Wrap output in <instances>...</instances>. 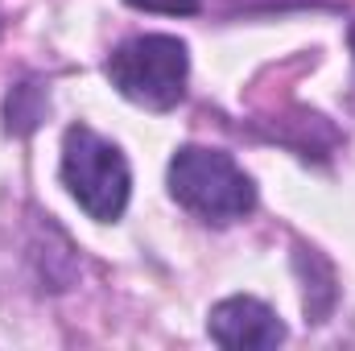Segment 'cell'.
Here are the masks:
<instances>
[{"label":"cell","instance_id":"6da1fadb","mask_svg":"<svg viewBox=\"0 0 355 351\" xmlns=\"http://www.w3.org/2000/svg\"><path fill=\"white\" fill-rule=\"evenodd\" d=\"M170 194L178 203L207 219V223H232L244 219L257 207V186L227 153L186 145L170 162Z\"/></svg>","mask_w":355,"mask_h":351},{"label":"cell","instance_id":"7a4b0ae2","mask_svg":"<svg viewBox=\"0 0 355 351\" xmlns=\"http://www.w3.org/2000/svg\"><path fill=\"white\" fill-rule=\"evenodd\" d=\"M62 182L91 219L112 223L128 207L132 174L124 153L112 141H103L87 124H75L67 128V141H62Z\"/></svg>","mask_w":355,"mask_h":351},{"label":"cell","instance_id":"3957f363","mask_svg":"<svg viewBox=\"0 0 355 351\" xmlns=\"http://www.w3.org/2000/svg\"><path fill=\"white\" fill-rule=\"evenodd\" d=\"M186 75H190V54L178 37L166 33L132 37L107 58L112 87L149 112H170L186 95Z\"/></svg>","mask_w":355,"mask_h":351},{"label":"cell","instance_id":"277c9868","mask_svg":"<svg viewBox=\"0 0 355 351\" xmlns=\"http://www.w3.org/2000/svg\"><path fill=\"white\" fill-rule=\"evenodd\" d=\"M207 331L219 348L232 351H268L285 343V323L257 298H227L211 310Z\"/></svg>","mask_w":355,"mask_h":351},{"label":"cell","instance_id":"5b68a950","mask_svg":"<svg viewBox=\"0 0 355 351\" xmlns=\"http://www.w3.org/2000/svg\"><path fill=\"white\" fill-rule=\"evenodd\" d=\"M46 108H50V99L37 83H17L4 95V128L12 137H29L46 120Z\"/></svg>","mask_w":355,"mask_h":351},{"label":"cell","instance_id":"8992f818","mask_svg":"<svg viewBox=\"0 0 355 351\" xmlns=\"http://www.w3.org/2000/svg\"><path fill=\"white\" fill-rule=\"evenodd\" d=\"M132 8H145V12H166V17H190L198 12V0H128Z\"/></svg>","mask_w":355,"mask_h":351},{"label":"cell","instance_id":"52a82bcc","mask_svg":"<svg viewBox=\"0 0 355 351\" xmlns=\"http://www.w3.org/2000/svg\"><path fill=\"white\" fill-rule=\"evenodd\" d=\"M347 37H352V54H355V25H352V33H347Z\"/></svg>","mask_w":355,"mask_h":351}]
</instances>
